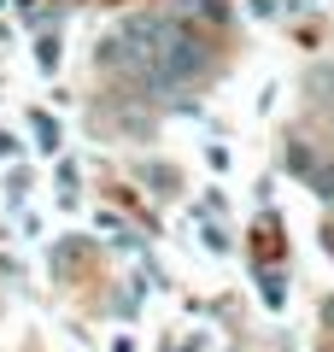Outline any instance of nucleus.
<instances>
[{
    "label": "nucleus",
    "mask_w": 334,
    "mask_h": 352,
    "mask_svg": "<svg viewBox=\"0 0 334 352\" xmlns=\"http://www.w3.org/2000/svg\"><path fill=\"white\" fill-rule=\"evenodd\" d=\"M170 30H176L170 18H147V12H135V18H124V24H118L106 41H100V59H106L111 71L153 76V65H159L164 41H170Z\"/></svg>",
    "instance_id": "f257e3e1"
}]
</instances>
